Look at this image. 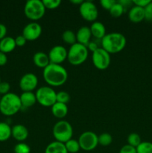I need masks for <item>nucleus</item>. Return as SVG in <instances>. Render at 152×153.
Here are the masks:
<instances>
[{"label":"nucleus","instance_id":"obj_1","mask_svg":"<svg viewBox=\"0 0 152 153\" xmlns=\"http://www.w3.org/2000/svg\"><path fill=\"white\" fill-rule=\"evenodd\" d=\"M43 77L50 87H60L63 85L68 79L67 70L61 64H49L43 69Z\"/></svg>","mask_w":152,"mask_h":153},{"label":"nucleus","instance_id":"obj_2","mask_svg":"<svg viewBox=\"0 0 152 153\" xmlns=\"http://www.w3.org/2000/svg\"><path fill=\"white\" fill-rule=\"evenodd\" d=\"M127 40L125 35L119 32L106 34L101 40V48L107 51L110 55L119 53L125 49Z\"/></svg>","mask_w":152,"mask_h":153},{"label":"nucleus","instance_id":"obj_3","mask_svg":"<svg viewBox=\"0 0 152 153\" xmlns=\"http://www.w3.org/2000/svg\"><path fill=\"white\" fill-rule=\"evenodd\" d=\"M22 109L19 96L14 93H8L2 96L0 101V112L6 117H11Z\"/></svg>","mask_w":152,"mask_h":153},{"label":"nucleus","instance_id":"obj_4","mask_svg":"<svg viewBox=\"0 0 152 153\" xmlns=\"http://www.w3.org/2000/svg\"><path fill=\"white\" fill-rule=\"evenodd\" d=\"M24 13L28 19L33 22L42 19L46 13V7L43 1L40 0H28L24 7Z\"/></svg>","mask_w":152,"mask_h":153},{"label":"nucleus","instance_id":"obj_5","mask_svg":"<svg viewBox=\"0 0 152 153\" xmlns=\"http://www.w3.org/2000/svg\"><path fill=\"white\" fill-rule=\"evenodd\" d=\"M52 134L56 141L65 143L72 137V126L68 121L59 120L53 126Z\"/></svg>","mask_w":152,"mask_h":153},{"label":"nucleus","instance_id":"obj_6","mask_svg":"<svg viewBox=\"0 0 152 153\" xmlns=\"http://www.w3.org/2000/svg\"><path fill=\"white\" fill-rule=\"evenodd\" d=\"M88 58V49L86 46L78 43L70 46L67 54L69 63L73 66H78L86 61Z\"/></svg>","mask_w":152,"mask_h":153},{"label":"nucleus","instance_id":"obj_7","mask_svg":"<svg viewBox=\"0 0 152 153\" xmlns=\"http://www.w3.org/2000/svg\"><path fill=\"white\" fill-rule=\"evenodd\" d=\"M37 102L44 107H52L57 102V93L50 86H43L35 93Z\"/></svg>","mask_w":152,"mask_h":153},{"label":"nucleus","instance_id":"obj_8","mask_svg":"<svg viewBox=\"0 0 152 153\" xmlns=\"http://www.w3.org/2000/svg\"><path fill=\"white\" fill-rule=\"evenodd\" d=\"M92 61L95 68L98 70H106L108 68L111 62L110 55L107 51L100 47L96 51L92 52Z\"/></svg>","mask_w":152,"mask_h":153},{"label":"nucleus","instance_id":"obj_9","mask_svg":"<svg viewBox=\"0 0 152 153\" xmlns=\"http://www.w3.org/2000/svg\"><path fill=\"white\" fill-rule=\"evenodd\" d=\"M80 149L84 151H92L98 145V135L93 131H86L82 133L78 138Z\"/></svg>","mask_w":152,"mask_h":153},{"label":"nucleus","instance_id":"obj_10","mask_svg":"<svg viewBox=\"0 0 152 153\" xmlns=\"http://www.w3.org/2000/svg\"><path fill=\"white\" fill-rule=\"evenodd\" d=\"M79 13L82 18L88 22H95L98 16V8L91 1H83L79 6Z\"/></svg>","mask_w":152,"mask_h":153},{"label":"nucleus","instance_id":"obj_11","mask_svg":"<svg viewBox=\"0 0 152 153\" xmlns=\"http://www.w3.org/2000/svg\"><path fill=\"white\" fill-rule=\"evenodd\" d=\"M19 85L22 92H33L38 85V78L34 73H25L21 77Z\"/></svg>","mask_w":152,"mask_h":153},{"label":"nucleus","instance_id":"obj_12","mask_svg":"<svg viewBox=\"0 0 152 153\" xmlns=\"http://www.w3.org/2000/svg\"><path fill=\"white\" fill-rule=\"evenodd\" d=\"M67 54L68 51L64 46L57 45L50 49L48 55L51 64H61L67 59Z\"/></svg>","mask_w":152,"mask_h":153},{"label":"nucleus","instance_id":"obj_13","mask_svg":"<svg viewBox=\"0 0 152 153\" xmlns=\"http://www.w3.org/2000/svg\"><path fill=\"white\" fill-rule=\"evenodd\" d=\"M42 34V27L38 22H31L28 23L22 30V35L27 41L37 40Z\"/></svg>","mask_w":152,"mask_h":153},{"label":"nucleus","instance_id":"obj_14","mask_svg":"<svg viewBox=\"0 0 152 153\" xmlns=\"http://www.w3.org/2000/svg\"><path fill=\"white\" fill-rule=\"evenodd\" d=\"M28 129L22 124H16L11 128V137L19 143L25 141L28 138Z\"/></svg>","mask_w":152,"mask_h":153},{"label":"nucleus","instance_id":"obj_15","mask_svg":"<svg viewBox=\"0 0 152 153\" xmlns=\"http://www.w3.org/2000/svg\"><path fill=\"white\" fill-rule=\"evenodd\" d=\"M92 37L90 28L88 26H82L77 30L76 33V40L77 43L86 46L91 41L90 39Z\"/></svg>","mask_w":152,"mask_h":153},{"label":"nucleus","instance_id":"obj_16","mask_svg":"<svg viewBox=\"0 0 152 153\" xmlns=\"http://www.w3.org/2000/svg\"><path fill=\"white\" fill-rule=\"evenodd\" d=\"M128 19L134 23H138L145 19L144 8L133 5L128 11Z\"/></svg>","mask_w":152,"mask_h":153},{"label":"nucleus","instance_id":"obj_17","mask_svg":"<svg viewBox=\"0 0 152 153\" xmlns=\"http://www.w3.org/2000/svg\"><path fill=\"white\" fill-rule=\"evenodd\" d=\"M22 108H28L32 107L37 102V98L34 92H22L19 96Z\"/></svg>","mask_w":152,"mask_h":153},{"label":"nucleus","instance_id":"obj_18","mask_svg":"<svg viewBox=\"0 0 152 153\" xmlns=\"http://www.w3.org/2000/svg\"><path fill=\"white\" fill-rule=\"evenodd\" d=\"M33 61L37 67L42 69H45L50 64L49 55L43 52H36L33 56Z\"/></svg>","mask_w":152,"mask_h":153},{"label":"nucleus","instance_id":"obj_19","mask_svg":"<svg viewBox=\"0 0 152 153\" xmlns=\"http://www.w3.org/2000/svg\"><path fill=\"white\" fill-rule=\"evenodd\" d=\"M89 28L92 36L98 40H101L106 35V28L102 22L95 21L92 22Z\"/></svg>","mask_w":152,"mask_h":153},{"label":"nucleus","instance_id":"obj_20","mask_svg":"<svg viewBox=\"0 0 152 153\" xmlns=\"http://www.w3.org/2000/svg\"><path fill=\"white\" fill-rule=\"evenodd\" d=\"M16 45L15 39L12 37L6 36L4 38L0 40V51L7 54L11 52L16 49Z\"/></svg>","mask_w":152,"mask_h":153},{"label":"nucleus","instance_id":"obj_21","mask_svg":"<svg viewBox=\"0 0 152 153\" xmlns=\"http://www.w3.org/2000/svg\"><path fill=\"white\" fill-rule=\"evenodd\" d=\"M52 113L54 116L58 119H63L68 114V107L67 105L61 102H55L52 106Z\"/></svg>","mask_w":152,"mask_h":153},{"label":"nucleus","instance_id":"obj_22","mask_svg":"<svg viewBox=\"0 0 152 153\" xmlns=\"http://www.w3.org/2000/svg\"><path fill=\"white\" fill-rule=\"evenodd\" d=\"M45 153H68V152L64 143L55 140L47 145Z\"/></svg>","mask_w":152,"mask_h":153},{"label":"nucleus","instance_id":"obj_23","mask_svg":"<svg viewBox=\"0 0 152 153\" xmlns=\"http://www.w3.org/2000/svg\"><path fill=\"white\" fill-rule=\"evenodd\" d=\"M11 137V127L4 122H0V142H4Z\"/></svg>","mask_w":152,"mask_h":153},{"label":"nucleus","instance_id":"obj_24","mask_svg":"<svg viewBox=\"0 0 152 153\" xmlns=\"http://www.w3.org/2000/svg\"><path fill=\"white\" fill-rule=\"evenodd\" d=\"M62 39L66 43L69 44L71 46L77 43L76 40V34L72 30H66L62 34Z\"/></svg>","mask_w":152,"mask_h":153},{"label":"nucleus","instance_id":"obj_25","mask_svg":"<svg viewBox=\"0 0 152 153\" xmlns=\"http://www.w3.org/2000/svg\"><path fill=\"white\" fill-rule=\"evenodd\" d=\"M66 149L68 153H77L80 149V144L78 143V140H76L75 139H70L65 143Z\"/></svg>","mask_w":152,"mask_h":153},{"label":"nucleus","instance_id":"obj_26","mask_svg":"<svg viewBox=\"0 0 152 153\" xmlns=\"http://www.w3.org/2000/svg\"><path fill=\"white\" fill-rule=\"evenodd\" d=\"M109 12H110V14L113 17L118 18L123 14L124 12H125V10L123 7V6H122L120 3L116 1V2L113 4V7L110 9Z\"/></svg>","mask_w":152,"mask_h":153},{"label":"nucleus","instance_id":"obj_27","mask_svg":"<svg viewBox=\"0 0 152 153\" xmlns=\"http://www.w3.org/2000/svg\"><path fill=\"white\" fill-rule=\"evenodd\" d=\"M98 144L103 146H110L113 142V137L109 133L104 132L98 136Z\"/></svg>","mask_w":152,"mask_h":153},{"label":"nucleus","instance_id":"obj_28","mask_svg":"<svg viewBox=\"0 0 152 153\" xmlns=\"http://www.w3.org/2000/svg\"><path fill=\"white\" fill-rule=\"evenodd\" d=\"M127 141L128 145L137 148L142 143L141 137L137 133H131L128 136Z\"/></svg>","mask_w":152,"mask_h":153},{"label":"nucleus","instance_id":"obj_29","mask_svg":"<svg viewBox=\"0 0 152 153\" xmlns=\"http://www.w3.org/2000/svg\"><path fill=\"white\" fill-rule=\"evenodd\" d=\"M137 153H152V143L149 141H142L137 147Z\"/></svg>","mask_w":152,"mask_h":153},{"label":"nucleus","instance_id":"obj_30","mask_svg":"<svg viewBox=\"0 0 152 153\" xmlns=\"http://www.w3.org/2000/svg\"><path fill=\"white\" fill-rule=\"evenodd\" d=\"M56 100L57 102H61L67 105V103L70 101V95L66 91H60V92L57 93Z\"/></svg>","mask_w":152,"mask_h":153},{"label":"nucleus","instance_id":"obj_31","mask_svg":"<svg viewBox=\"0 0 152 153\" xmlns=\"http://www.w3.org/2000/svg\"><path fill=\"white\" fill-rule=\"evenodd\" d=\"M13 151H14V153H30L31 152V148L25 143L21 142V143H17L14 146Z\"/></svg>","mask_w":152,"mask_h":153},{"label":"nucleus","instance_id":"obj_32","mask_svg":"<svg viewBox=\"0 0 152 153\" xmlns=\"http://www.w3.org/2000/svg\"><path fill=\"white\" fill-rule=\"evenodd\" d=\"M43 3L46 9L54 10L58 8L61 5V0H43Z\"/></svg>","mask_w":152,"mask_h":153},{"label":"nucleus","instance_id":"obj_33","mask_svg":"<svg viewBox=\"0 0 152 153\" xmlns=\"http://www.w3.org/2000/svg\"><path fill=\"white\" fill-rule=\"evenodd\" d=\"M10 85L8 82H1L0 83V94L1 95V97L10 93Z\"/></svg>","mask_w":152,"mask_h":153},{"label":"nucleus","instance_id":"obj_34","mask_svg":"<svg viewBox=\"0 0 152 153\" xmlns=\"http://www.w3.org/2000/svg\"><path fill=\"white\" fill-rule=\"evenodd\" d=\"M145 19L147 21H152V1L144 8Z\"/></svg>","mask_w":152,"mask_h":153},{"label":"nucleus","instance_id":"obj_35","mask_svg":"<svg viewBox=\"0 0 152 153\" xmlns=\"http://www.w3.org/2000/svg\"><path fill=\"white\" fill-rule=\"evenodd\" d=\"M116 2L115 0H101L100 1V4H101V7L105 10H110V9L113 7V4Z\"/></svg>","mask_w":152,"mask_h":153},{"label":"nucleus","instance_id":"obj_36","mask_svg":"<svg viewBox=\"0 0 152 153\" xmlns=\"http://www.w3.org/2000/svg\"><path fill=\"white\" fill-rule=\"evenodd\" d=\"M119 153H137V148L130 146L128 144H126L121 148Z\"/></svg>","mask_w":152,"mask_h":153},{"label":"nucleus","instance_id":"obj_37","mask_svg":"<svg viewBox=\"0 0 152 153\" xmlns=\"http://www.w3.org/2000/svg\"><path fill=\"white\" fill-rule=\"evenodd\" d=\"M151 1V0H133V4H134V5L145 8Z\"/></svg>","mask_w":152,"mask_h":153},{"label":"nucleus","instance_id":"obj_38","mask_svg":"<svg viewBox=\"0 0 152 153\" xmlns=\"http://www.w3.org/2000/svg\"><path fill=\"white\" fill-rule=\"evenodd\" d=\"M14 39H15V43H16V46H19V47L25 46V43H26L27 42V40L25 38V37H24L22 34L17 36V37Z\"/></svg>","mask_w":152,"mask_h":153},{"label":"nucleus","instance_id":"obj_39","mask_svg":"<svg viewBox=\"0 0 152 153\" xmlns=\"http://www.w3.org/2000/svg\"><path fill=\"white\" fill-rule=\"evenodd\" d=\"M118 2L120 3L123 7L125 8V11L128 8H130V7H132L134 5L133 4V1H130V0H121V1H118Z\"/></svg>","mask_w":152,"mask_h":153},{"label":"nucleus","instance_id":"obj_40","mask_svg":"<svg viewBox=\"0 0 152 153\" xmlns=\"http://www.w3.org/2000/svg\"><path fill=\"white\" fill-rule=\"evenodd\" d=\"M86 48H87V49H89V50L91 51L92 52H94L100 47L98 46V43H97L95 41H90L89 43V44L86 46Z\"/></svg>","mask_w":152,"mask_h":153},{"label":"nucleus","instance_id":"obj_41","mask_svg":"<svg viewBox=\"0 0 152 153\" xmlns=\"http://www.w3.org/2000/svg\"><path fill=\"white\" fill-rule=\"evenodd\" d=\"M7 27L4 24L0 23V40H2L3 38H4L7 36Z\"/></svg>","mask_w":152,"mask_h":153},{"label":"nucleus","instance_id":"obj_42","mask_svg":"<svg viewBox=\"0 0 152 153\" xmlns=\"http://www.w3.org/2000/svg\"><path fill=\"white\" fill-rule=\"evenodd\" d=\"M7 62V56L5 53L0 51V67L4 66Z\"/></svg>","mask_w":152,"mask_h":153},{"label":"nucleus","instance_id":"obj_43","mask_svg":"<svg viewBox=\"0 0 152 153\" xmlns=\"http://www.w3.org/2000/svg\"><path fill=\"white\" fill-rule=\"evenodd\" d=\"M83 0H71V1H70V2L72 3V4H76V5L80 6V4L83 3Z\"/></svg>","mask_w":152,"mask_h":153},{"label":"nucleus","instance_id":"obj_44","mask_svg":"<svg viewBox=\"0 0 152 153\" xmlns=\"http://www.w3.org/2000/svg\"><path fill=\"white\" fill-rule=\"evenodd\" d=\"M1 95L0 94V101H1Z\"/></svg>","mask_w":152,"mask_h":153},{"label":"nucleus","instance_id":"obj_45","mask_svg":"<svg viewBox=\"0 0 152 153\" xmlns=\"http://www.w3.org/2000/svg\"><path fill=\"white\" fill-rule=\"evenodd\" d=\"M1 78H0V83H1Z\"/></svg>","mask_w":152,"mask_h":153}]
</instances>
